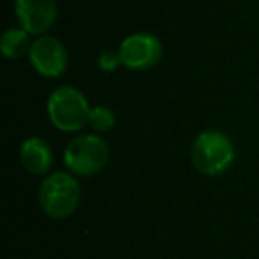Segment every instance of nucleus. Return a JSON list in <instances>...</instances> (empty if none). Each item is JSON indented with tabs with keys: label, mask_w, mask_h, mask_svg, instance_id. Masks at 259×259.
<instances>
[{
	"label": "nucleus",
	"mask_w": 259,
	"mask_h": 259,
	"mask_svg": "<svg viewBox=\"0 0 259 259\" xmlns=\"http://www.w3.org/2000/svg\"><path fill=\"white\" fill-rule=\"evenodd\" d=\"M20 160L30 174H47L54 163V153L47 141L30 137L20 148Z\"/></svg>",
	"instance_id": "8"
},
{
	"label": "nucleus",
	"mask_w": 259,
	"mask_h": 259,
	"mask_svg": "<svg viewBox=\"0 0 259 259\" xmlns=\"http://www.w3.org/2000/svg\"><path fill=\"white\" fill-rule=\"evenodd\" d=\"M29 59L34 69L47 78H57L68 69V52L54 36H41L34 41Z\"/></svg>",
	"instance_id": "6"
},
{
	"label": "nucleus",
	"mask_w": 259,
	"mask_h": 259,
	"mask_svg": "<svg viewBox=\"0 0 259 259\" xmlns=\"http://www.w3.org/2000/svg\"><path fill=\"white\" fill-rule=\"evenodd\" d=\"M29 36L25 29H8L2 34V39H0V50L4 54L6 59H20L30 52L32 45L29 43Z\"/></svg>",
	"instance_id": "9"
},
{
	"label": "nucleus",
	"mask_w": 259,
	"mask_h": 259,
	"mask_svg": "<svg viewBox=\"0 0 259 259\" xmlns=\"http://www.w3.org/2000/svg\"><path fill=\"white\" fill-rule=\"evenodd\" d=\"M233 141L219 130H206L192 144V163L206 176H219L234 162Z\"/></svg>",
	"instance_id": "1"
},
{
	"label": "nucleus",
	"mask_w": 259,
	"mask_h": 259,
	"mask_svg": "<svg viewBox=\"0 0 259 259\" xmlns=\"http://www.w3.org/2000/svg\"><path fill=\"white\" fill-rule=\"evenodd\" d=\"M15 8L22 29L34 36L48 32L57 20V0H16Z\"/></svg>",
	"instance_id": "7"
},
{
	"label": "nucleus",
	"mask_w": 259,
	"mask_h": 259,
	"mask_svg": "<svg viewBox=\"0 0 259 259\" xmlns=\"http://www.w3.org/2000/svg\"><path fill=\"white\" fill-rule=\"evenodd\" d=\"M89 126H93L96 132H108L115 124V114L108 107H94L89 114Z\"/></svg>",
	"instance_id": "10"
},
{
	"label": "nucleus",
	"mask_w": 259,
	"mask_h": 259,
	"mask_svg": "<svg viewBox=\"0 0 259 259\" xmlns=\"http://www.w3.org/2000/svg\"><path fill=\"white\" fill-rule=\"evenodd\" d=\"M163 48L162 41L149 32H135L122 39L119 47V55H121L122 66L135 71L149 69L156 66L162 59Z\"/></svg>",
	"instance_id": "5"
},
{
	"label": "nucleus",
	"mask_w": 259,
	"mask_h": 259,
	"mask_svg": "<svg viewBox=\"0 0 259 259\" xmlns=\"http://www.w3.org/2000/svg\"><path fill=\"white\" fill-rule=\"evenodd\" d=\"M82 190L71 174L54 172L39 187V204L50 219H68L78 208Z\"/></svg>",
	"instance_id": "3"
},
{
	"label": "nucleus",
	"mask_w": 259,
	"mask_h": 259,
	"mask_svg": "<svg viewBox=\"0 0 259 259\" xmlns=\"http://www.w3.org/2000/svg\"><path fill=\"white\" fill-rule=\"evenodd\" d=\"M98 64L103 71H114L121 62V55H119V50L114 52V50H103L98 57Z\"/></svg>",
	"instance_id": "11"
},
{
	"label": "nucleus",
	"mask_w": 259,
	"mask_h": 259,
	"mask_svg": "<svg viewBox=\"0 0 259 259\" xmlns=\"http://www.w3.org/2000/svg\"><path fill=\"white\" fill-rule=\"evenodd\" d=\"M64 162L71 172L93 176L107 165L108 146L100 135H80L68 144Z\"/></svg>",
	"instance_id": "4"
},
{
	"label": "nucleus",
	"mask_w": 259,
	"mask_h": 259,
	"mask_svg": "<svg viewBox=\"0 0 259 259\" xmlns=\"http://www.w3.org/2000/svg\"><path fill=\"white\" fill-rule=\"evenodd\" d=\"M47 110L52 124L61 132H78L89 122V101L75 87L64 85L55 89L48 98Z\"/></svg>",
	"instance_id": "2"
}]
</instances>
